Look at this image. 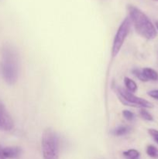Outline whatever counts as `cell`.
Returning a JSON list of instances; mask_svg holds the SVG:
<instances>
[{"mask_svg": "<svg viewBox=\"0 0 158 159\" xmlns=\"http://www.w3.org/2000/svg\"><path fill=\"white\" fill-rule=\"evenodd\" d=\"M19 57L15 48L5 45L1 51L0 72L5 82L9 85L15 84L19 77Z\"/></svg>", "mask_w": 158, "mask_h": 159, "instance_id": "1", "label": "cell"}, {"mask_svg": "<svg viewBox=\"0 0 158 159\" xmlns=\"http://www.w3.org/2000/svg\"><path fill=\"white\" fill-rule=\"evenodd\" d=\"M129 17L134 26L136 33L147 40H152L156 37V30L149 17L139 8L129 5L127 7Z\"/></svg>", "mask_w": 158, "mask_h": 159, "instance_id": "2", "label": "cell"}, {"mask_svg": "<svg viewBox=\"0 0 158 159\" xmlns=\"http://www.w3.org/2000/svg\"><path fill=\"white\" fill-rule=\"evenodd\" d=\"M41 148L43 159H59V138L56 132L50 127H46L43 130Z\"/></svg>", "mask_w": 158, "mask_h": 159, "instance_id": "3", "label": "cell"}, {"mask_svg": "<svg viewBox=\"0 0 158 159\" xmlns=\"http://www.w3.org/2000/svg\"><path fill=\"white\" fill-rule=\"evenodd\" d=\"M131 24L132 23L129 17L127 16L124 19L123 21L118 28L117 32H116L114 40H113L111 54L112 58L116 57L120 51L125 39L127 38V36L129 34Z\"/></svg>", "mask_w": 158, "mask_h": 159, "instance_id": "4", "label": "cell"}, {"mask_svg": "<svg viewBox=\"0 0 158 159\" xmlns=\"http://www.w3.org/2000/svg\"><path fill=\"white\" fill-rule=\"evenodd\" d=\"M118 93H119V98L122 100V102L126 106L145 109L153 108V105L150 102L143 99V98L138 97L133 93L129 92L128 90L124 88L119 87L118 89Z\"/></svg>", "mask_w": 158, "mask_h": 159, "instance_id": "5", "label": "cell"}, {"mask_svg": "<svg viewBox=\"0 0 158 159\" xmlns=\"http://www.w3.org/2000/svg\"><path fill=\"white\" fill-rule=\"evenodd\" d=\"M14 127V121L4 106L0 102V130L9 131Z\"/></svg>", "mask_w": 158, "mask_h": 159, "instance_id": "6", "label": "cell"}, {"mask_svg": "<svg viewBox=\"0 0 158 159\" xmlns=\"http://www.w3.org/2000/svg\"><path fill=\"white\" fill-rule=\"evenodd\" d=\"M22 149L20 147H6L2 148V155L6 158H17L21 155Z\"/></svg>", "mask_w": 158, "mask_h": 159, "instance_id": "7", "label": "cell"}, {"mask_svg": "<svg viewBox=\"0 0 158 159\" xmlns=\"http://www.w3.org/2000/svg\"><path fill=\"white\" fill-rule=\"evenodd\" d=\"M142 71L148 81L158 80V73L156 72L155 70L152 69V68H144L142 70Z\"/></svg>", "mask_w": 158, "mask_h": 159, "instance_id": "8", "label": "cell"}, {"mask_svg": "<svg viewBox=\"0 0 158 159\" xmlns=\"http://www.w3.org/2000/svg\"><path fill=\"white\" fill-rule=\"evenodd\" d=\"M124 85L125 86V89L128 90L129 92L131 93H135L137 90V85L133 79L125 77L124 78Z\"/></svg>", "mask_w": 158, "mask_h": 159, "instance_id": "9", "label": "cell"}, {"mask_svg": "<svg viewBox=\"0 0 158 159\" xmlns=\"http://www.w3.org/2000/svg\"><path fill=\"white\" fill-rule=\"evenodd\" d=\"M129 131V127H125V126H119V127H116V128L113 129L112 134L114 136H124V135L127 134Z\"/></svg>", "mask_w": 158, "mask_h": 159, "instance_id": "10", "label": "cell"}, {"mask_svg": "<svg viewBox=\"0 0 158 159\" xmlns=\"http://www.w3.org/2000/svg\"><path fill=\"white\" fill-rule=\"evenodd\" d=\"M122 154L126 159H139V152L135 149H129L124 152Z\"/></svg>", "mask_w": 158, "mask_h": 159, "instance_id": "11", "label": "cell"}, {"mask_svg": "<svg viewBox=\"0 0 158 159\" xmlns=\"http://www.w3.org/2000/svg\"><path fill=\"white\" fill-rule=\"evenodd\" d=\"M147 154L152 158L158 159V148L153 145H149L147 148Z\"/></svg>", "mask_w": 158, "mask_h": 159, "instance_id": "12", "label": "cell"}, {"mask_svg": "<svg viewBox=\"0 0 158 159\" xmlns=\"http://www.w3.org/2000/svg\"><path fill=\"white\" fill-rule=\"evenodd\" d=\"M139 115H140L141 117L143 120L147 121H152L153 120V117L150 113H149L147 110H145V108H141L139 110Z\"/></svg>", "mask_w": 158, "mask_h": 159, "instance_id": "13", "label": "cell"}, {"mask_svg": "<svg viewBox=\"0 0 158 159\" xmlns=\"http://www.w3.org/2000/svg\"><path fill=\"white\" fill-rule=\"evenodd\" d=\"M133 74L134 75L136 76L138 79H139L140 81H142V82H147V81H148L147 79V78L145 77V75H143V73L142 70L137 69V68H136V69H133Z\"/></svg>", "mask_w": 158, "mask_h": 159, "instance_id": "14", "label": "cell"}, {"mask_svg": "<svg viewBox=\"0 0 158 159\" xmlns=\"http://www.w3.org/2000/svg\"><path fill=\"white\" fill-rule=\"evenodd\" d=\"M122 116H123L124 118H125V119L128 121L133 120L135 118L134 113H133V112L129 111V110H125L122 111Z\"/></svg>", "mask_w": 158, "mask_h": 159, "instance_id": "15", "label": "cell"}, {"mask_svg": "<svg viewBox=\"0 0 158 159\" xmlns=\"http://www.w3.org/2000/svg\"><path fill=\"white\" fill-rule=\"evenodd\" d=\"M148 132L150 136L153 138V139L158 144V130H155V129H150Z\"/></svg>", "mask_w": 158, "mask_h": 159, "instance_id": "16", "label": "cell"}, {"mask_svg": "<svg viewBox=\"0 0 158 159\" xmlns=\"http://www.w3.org/2000/svg\"><path fill=\"white\" fill-rule=\"evenodd\" d=\"M149 96L150 97L153 98L155 99H157L158 100V89H155V90H151V91L148 92L147 93Z\"/></svg>", "mask_w": 158, "mask_h": 159, "instance_id": "17", "label": "cell"}, {"mask_svg": "<svg viewBox=\"0 0 158 159\" xmlns=\"http://www.w3.org/2000/svg\"><path fill=\"white\" fill-rule=\"evenodd\" d=\"M0 159H6L2 155V148L1 146H0Z\"/></svg>", "mask_w": 158, "mask_h": 159, "instance_id": "18", "label": "cell"}, {"mask_svg": "<svg viewBox=\"0 0 158 159\" xmlns=\"http://www.w3.org/2000/svg\"><path fill=\"white\" fill-rule=\"evenodd\" d=\"M156 28H157V30H158V21L156 22Z\"/></svg>", "mask_w": 158, "mask_h": 159, "instance_id": "19", "label": "cell"}, {"mask_svg": "<svg viewBox=\"0 0 158 159\" xmlns=\"http://www.w3.org/2000/svg\"><path fill=\"white\" fill-rule=\"evenodd\" d=\"M156 1H158V0H156Z\"/></svg>", "mask_w": 158, "mask_h": 159, "instance_id": "20", "label": "cell"}]
</instances>
